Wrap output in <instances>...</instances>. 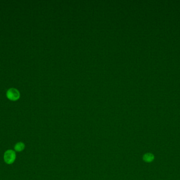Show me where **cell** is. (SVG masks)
I'll return each mask as SVG.
<instances>
[{
  "instance_id": "277c9868",
  "label": "cell",
  "mask_w": 180,
  "mask_h": 180,
  "mask_svg": "<svg viewBox=\"0 0 180 180\" xmlns=\"http://www.w3.org/2000/svg\"><path fill=\"white\" fill-rule=\"evenodd\" d=\"M154 159V157L152 154L150 153H147L144 154L143 157V159L144 161L146 162H151L153 161Z\"/></svg>"
},
{
  "instance_id": "3957f363",
  "label": "cell",
  "mask_w": 180,
  "mask_h": 180,
  "mask_svg": "<svg viewBox=\"0 0 180 180\" xmlns=\"http://www.w3.org/2000/svg\"><path fill=\"white\" fill-rule=\"evenodd\" d=\"M25 148V145L23 142H19L17 143H16L14 147V151L16 152H21L23 151L24 149Z\"/></svg>"
},
{
  "instance_id": "6da1fadb",
  "label": "cell",
  "mask_w": 180,
  "mask_h": 180,
  "mask_svg": "<svg viewBox=\"0 0 180 180\" xmlns=\"http://www.w3.org/2000/svg\"><path fill=\"white\" fill-rule=\"evenodd\" d=\"M6 96L11 101L16 102L20 98L21 93L18 89L16 88H10L6 91Z\"/></svg>"
},
{
  "instance_id": "7a4b0ae2",
  "label": "cell",
  "mask_w": 180,
  "mask_h": 180,
  "mask_svg": "<svg viewBox=\"0 0 180 180\" xmlns=\"http://www.w3.org/2000/svg\"><path fill=\"white\" fill-rule=\"evenodd\" d=\"M16 152L12 149H8L5 152L3 159L4 161L6 164L8 165L12 164L14 162L16 161Z\"/></svg>"
}]
</instances>
